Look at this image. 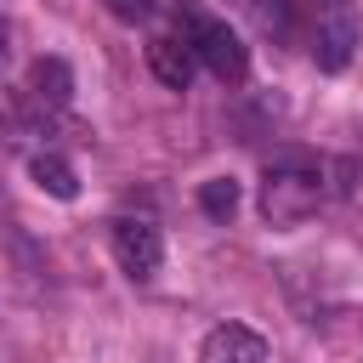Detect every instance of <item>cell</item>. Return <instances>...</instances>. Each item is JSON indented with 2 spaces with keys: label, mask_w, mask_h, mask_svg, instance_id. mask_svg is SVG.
<instances>
[{
  "label": "cell",
  "mask_w": 363,
  "mask_h": 363,
  "mask_svg": "<svg viewBox=\"0 0 363 363\" xmlns=\"http://www.w3.org/2000/svg\"><path fill=\"white\" fill-rule=\"evenodd\" d=\"M352 45H357V17H352L346 0H329V6L318 11V34H312L318 68H323V74H340V68L352 62Z\"/></svg>",
  "instance_id": "4"
},
{
  "label": "cell",
  "mask_w": 363,
  "mask_h": 363,
  "mask_svg": "<svg viewBox=\"0 0 363 363\" xmlns=\"http://www.w3.org/2000/svg\"><path fill=\"white\" fill-rule=\"evenodd\" d=\"M23 91H28V102H34L40 113H62L68 96H74V68H68L62 57H34Z\"/></svg>",
  "instance_id": "5"
},
{
  "label": "cell",
  "mask_w": 363,
  "mask_h": 363,
  "mask_svg": "<svg viewBox=\"0 0 363 363\" xmlns=\"http://www.w3.org/2000/svg\"><path fill=\"white\" fill-rule=\"evenodd\" d=\"M182 45H187L221 85H238V79L250 74V45H244L221 17H210V11H199V6H187V0H182Z\"/></svg>",
  "instance_id": "2"
},
{
  "label": "cell",
  "mask_w": 363,
  "mask_h": 363,
  "mask_svg": "<svg viewBox=\"0 0 363 363\" xmlns=\"http://www.w3.org/2000/svg\"><path fill=\"white\" fill-rule=\"evenodd\" d=\"M318 204H323V170L306 153H284V159L267 164V176H261V216L272 227H295Z\"/></svg>",
  "instance_id": "1"
},
{
  "label": "cell",
  "mask_w": 363,
  "mask_h": 363,
  "mask_svg": "<svg viewBox=\"0 0 363 363\" xmlns=\"http://www.w3.org/2000/svg\"><path fill=\"white\" fill-rule=\"evenodd\" d=\"M102 6H108L119 23H147V17L159 11V0H102Z\"/></svg>",
  "instance_id": "10"
},
{
  "label": "cell",
  "mask_w": 363,
  "mask_h": 363,
  "mask_svg": "<svg viewBox=\"0 0 363 363\" xmlns=\"http://www.w3.org/2000/svg\"><path fill=\"white\" fill-rule=\"evenodd\" d=\"M108 244H113L119 272H125V278H136V284H147V278L164 267V238H159V227H153V221H142V216H119V221H113V233H108Z\"/></svg>",
  "instance_id": "3"
},
{
  "label": "cell",
  "mask_w": 363,
  "mask_h": 363,
  "mask_svg": "<svg viewBox=\"0 0 363 363\" xmlns=\"http://www.w3.org/2000/svg\"><path fill=\"white\" fill-rule=\"evenodd\" d=\"M238 204H244V193H238V182H233V176H210V182L199 187V210H204L210 221H233V216H238Z\"/></svg>",
  "instance_id": "9"
},
{
  "label": "cell",
  "mask_w": 363,
  "mask_h": 363,
  "mask_svg": "<svg viewBox=\"0 0 363 363\" xmlns=\"http://www.w3.org/2000/svg\"><path fill=\"white\" fill-rule=\"evenodd\" d=\"M28 176L40 182V193H51V199H62V204L79 199V176H74V164H68L62 153H51V147L28 159Z\"/></svg>",
  "instance_id": "8"
},
{
  "label": "cell",
  "mask_w": 363,
  "mask_h": 363,
  "mask_svg": "<svg viewBox=\"0 0 363 363\" xmlns=\"http://www.w3.org/2000/svg\"><path fill=\"white\" fill-rule=\"evenodd\" d=\"M0 62H6V23H0Z\"/></svg>",
  "instance_id": "11"
},
{
  "label": "cell",
  "mask_w": 363,
  "mask_h": 363,
  "mask_svg": "<svg viewBox=\"0 0 363 363\" xmlns=\"http://www.w3.org/2000/svg\"><path fill=\"white\" fill-rule=\"evenodd\" d=\"M193 62H199V57H193L182 40H170V34H159V40L147 45V68H153V79H159V85H170V91H187Z\"/></svg>",
  "instance_id": "7"
},
{
  "label": "cell",
  "mask_w": 363,
  "mask_h": 363,
  "mask_svg": "<svg viewBox=\"0 0 363 363\" xmlns=\"http://www.w3.org/2000/svg\"><path fill=\"white\" fill-rule=\"evenodd\" d=\"M199 363H267V340L244 323H216L199 346Z\"/></svg>",
  "instance_id": "6"
}]
</instances>
